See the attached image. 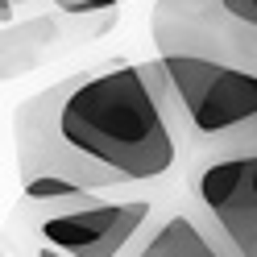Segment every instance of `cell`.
Listing matches in <instances>:
<instances>
[{
  "mask_svg": "<svg viewBox=\"0 0 257 257\" xmlns=\"http://www.w3.org/2000/svg\"><path fill=\"white\" fill-rule=\"evenodd\" d=\"M183 133V108L162 58L79 71L13 116L21 179L54 174L79 191L162 179L179 162Z\"/></svg>",
  "mask_w": 257,
  "mask_h": 257,
  "instance_id": "cell-1",
  "label": "cell"
},
{
  "mask_svg": "<svg viewBox=\"0 0 257 257\" xmlns=\"http://www.w3.org/2000/svg\"><path fill=\"white\" fill-rule=\"evenodd\" d=\"M183 108L187 137L220 146L236 128L257 120V75L207 58H162Z\"/></svg>",
  "mask_w": 257,
  "mask_h": 257,
  "instance_id": "cell-2",
  "label": "cell"
},
{
  "mask_svg": "<svg viewBox=\"0 0 257 257\" xmlns=\"http://www.w3.org/2000/svg\"><path fill=\"white\" fill-rule=\"evenodd\" d=\"M150 38L158 58H207L257 75V29L240 25L220 0H158Z\"/></svg>",
  "mask_w": 257,
  "mask_h": 257,
  "instance_id": "cell-3",
  "label": "cell"
},
{
  "mask_svg": "<svg viewBox=\"0 0 257 257\" xmlns=\"http://www.w3.org/2000/svg\"><path fill=\"white\" fill-rule=\"evenodd\" d=\"M199 203L236 257H257V154L212 158L195 174Z\"/></svg>",
  "mask_w": 257,
  "mask_h": 257,
  "instance_id": "cell-4",
  "label": "cell"
},
{
  "mask_svg": "<svg viewBox=\"0 0 257 257\" xmlns=\"http://www.w3.org/2000/svg\"><path fill=\"white\" fill-rule=\"evenodd\" d=\"M146 220H150L146 199H128V203L100 199L91 207H79V212L42 216L38 236H42V245H50L58 253H71V257H116L141 232Z\"/></svg>",
  "mask_w": 257,
  "mask_h": 257,
  "instance_id": "cell-5",
  "label": "cell"
},
{
  "mask_svg": "<svg viewBox=\"0 0 257 257\" xmlns=\"http://www.w3.org/2000/svg\"><path fill=\"white\" fill-rule=\"evenodd\" d=\"M137 257H228V253H220L212 245V236H207L195 220L174 216V220H166L162 228L150 236V245Z\"/></svg>",
  "mask_w": 257,
  "mask_h": 257,
  "instance_id": "cell-6",
  "label": "cell"
},
{
  "mask_svg": "<svg viewBox=\"0 0 257 257\" xmlns=\"http://www.w3.org/2000/svg\"><path fill=\"white\" fill-rule=\"evenodd\" d=\"M50 34H54V21H50V17L21 21L17 29L9 25V34H5V75H17V62L25 58L21 50H29V62H34V54L50 42Z\"/></svg>",
  "mask_w": 257,
  "mask_h": 257,
  "instance_id": "cell-7",
  "label": "cell"
},
{
  "mask_svg": "<svg viewBox=\"0 0 257 257\" xmlns=\"http://www.w3.org/2000/svg\"><path fill=\"white\" fill-rule=\"evenodd\" d=\"M232 154H257V120L236 128V133L224 137L220 146H212V158H232Z\"/></svg>",
  "mask_w": 257,
  "mask_h": 257,
  "instance_id": "cell-8",
  "label": "cell"
},
{
  "mask_svg": "<svg viewBox=\"0 0 257 257\" xmlns=\"http://www.w3.org/2000/svg\"><path fill=\"white\" fill-rule=\"evenodd\" d=\"M62 13H75V17H87V13H116L120 0H54Z\"/></svg>",
  "mask_w": 257,
  "mask_h": 257,
  "instance_id": "cell-9",
  "label": "cell"
},
{
  "mask_svg": "<svg viewBox=\"0 0 257 257\" xmlns=\"http://www.w3.org/2000/svg\"><path fill=\"white\" fill-rule=\"evenodd\" d=\"M224 9L232 13V17L240 21V25H249V29H257V0H220Z\"/></svg>",
  "mask_w": 257,
  "mask_h": 257,
  "instance_id": "cell-10",
  "label": "cell"
},
{
  "mask_svg": "<svg viewBox=\"0 0 257 257\" xmlns=\"http://www.w3.org/2000/svg\"><path fill=\"white\" fill-rule=\"evenodd\" d=\"M17 5H29V0H0V21L5 25H13V9Z\"/></svg>",
  "mask_w": 257,
  "mask_h": 257,
  "instance_id": "cell-11",
  "label": "cell"
},
{
  "mask_svg": "<svg viewBox=\"0 0 257 257\" xmlns=\"http://www.w3.org/2000/svg\"><path fill=\"white\" fill-rule=\"evenodd\" d=\"M38 257H71V253H58V249H50V245H42V249H38Z\"/></svg>",
  "mask_w": 257,
  "mask_h": 257,
  "instance_id": "cell-12",
  "label": "cell"
},
{
  "mask_svg": "<svg viewBox=\"0 0 257 257\" xmlns=\"http://www.w3.org/2000/svg\"><path fill=\"white\" fill-rule=\"evenodd\" d=\"M228 257H236V253H228Z\"/></svg>",
  "mask_w": 257,
  "mask_h": 257,
  "instance_id": "cell-13",
  "label": "cell"
}]
</instances>
